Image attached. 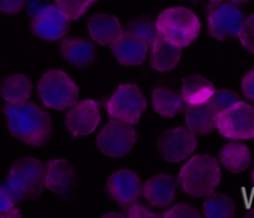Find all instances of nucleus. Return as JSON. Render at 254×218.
Here are the masks:
<instances>
[{
  "mask_svg": "<svg viewBox=\"0 0 254 218\" xmlns=\"http://www.w3.org/2000/svg\"><path fill=\"white\" fill-rule=\"evenodd\" d=\"M37 93L46 108L66 110L78 101L79 88L61 69H51L40 78Z\"/></svg>",
  "mask_w": 254,
  "mask_h": 218,
  "instance_id": "nucleus-5",
  "label": "nucleus"
},
{
  "mask_svg": "<svg viewBox=\"0 0 254 218\" xmlns=\"http://www.w3.org/2000/svg\"><path fill=\"white\" fill-rule=\"evenodd\" d=\"M98 0H55V5L69 20H78Z\"/></svg>",
  "mask_w": 254,
  "mask_h": 218,
  "instance_id": "nucleus-27",
  "label": "nucleus"
},
{
  "mask_svg": "<svg viewBox=\"0 0 254 218\" xmlns=\"http://www.w3.org/2000/svg\"><path fill=\"white\" fill-rule=\"evenodd\" d=\"M146 107L148 102L139 86L124 83L121 84L108 99L107 111L111 118L135 125L140 120Z\"/></svg>",
  "mask_w": 254,
  "mask_h": 218,
  "instance_id": "nucleus-6",
  "label": "nucleus"
},
{
  "mask_svg": "<svg viewBox=\"0 0 254 218\" xmlns=\"http://www.w3.org/2000/svg\"><path fill=\"white\" fill-rule=\"evenodd\" d=\"M220 161L230 172L241 173L252 164V153L246 144L233 140L223 146L220 153Z\"/></svg>",
  "mask_w": 254,
  "mask_h": 218,
  "instance_id": "nucleus-21",
  "label": "nucleus"
},
{
  "mask_svg": "<svg viewBox=\"0 0 254 218\" xmlns=\"http://www.w3.org/2000/svg\"><path fill=\"white\" fill-rule=\"evenodd\" d=\"M102 120L99 104L93 99L77 101L64 115V125L73 138L87 136L98 128Z\"/></svg>",
  "mask_w": 254,
  "mask_h": 218,
  "instance_id": "nucleus-11",
  "label": "nucleus"
},
{
  "mask_svg": "<svg viewBox=\"0 0 254 218\" xmlns=\"http://www.w3.org/2000/svg\"><path fill=\"white\" fill-rule=\"evenodd\" d=\"M252 177H253V180H254V171H253V175H252Z\"/></svg>",
  "mask_w": 254,
  "mask_h": 218,
  "instance_id": "nucleus-38",
  "label": "nucleus"
},
{
  "mask_svg": "<svg viewBox=\"0 0 254 218\" xmlns=\"http://www.w3.org/2000/svg\"><path fill=\"white\" fill-rule=\"evenodd\" d=\"M222 178L220 163L213 156L200 154L189 159L179 172V185L192 197H207Z\"/></svg>",
  "mask_w": 254,
  "mask_h": 218,
  "instance_id": "nucleus-3",
  "label": "nucleus"
},
{
  "mask_svg": "<svg viewBox=\"0 0 254 218\" xmlns=\"http://www.w3.org/2000/svg\"><path fill=\"white\" fill-rule=\"evenodd\" d=\"M138 141L134 125L111 118L96 138L97 148L109 158H122L130 153Z\"/></svg>",
  "mask_w": 254,
  "mask_h": 218,
  "instance_id": "nucleus-8",
  "label": "nucleus"
},
{
  "mask_svg": "<svg viewBox=\"0 0 254 218\" xmlns=\"http://www.w3.org/2000/svg\"><path fill=\"white\" fill-rule=\"evenodd\" d=\"M111 51L121 64L127 67L139 66L146 59L150 45L124 30L111 45Z\"/></svg>",
  "mask_w": 254,
  "mask_h": 218,
  "instance_id": "nucleus-16",
  "label": "nucleus"
},
{
  "mask_svg": "<svg viewBox=\"0 0 254 218\" xmlns=\"http://www.w3.org/2000/svg\"><path fill=\"white\" fill-rule=\"evenodd\" d=\"M197 148V136L188 126H176L163 131L156 140V149L165 161L180 163Z\"/></svg>",
  "mask_w": 254,
  "mask_h": 218,
  "instance_id": "nucleus-10",
  "label": "nucleus"
},
{
  "mask_svg": "<svg viewBox=\"0 0 254 218\" xmlns=\"http://www.w3.org/2000/svg\"><path fill=\"white\" fill-rule=\"evenodd\" d=\"M45 165V188L62 197L71 195L77 183V175L72 164L66 159H52Z\"/></svg>",
  "mask_w": 254,
  "mask_h": 218,
  "instance_id": "nucleus-14",
  "label": "nucleus"
},
{
  "mask_svg": "<svg viewBox=\"0 0 254 218\" xmlns=\"http://www.w3.org/2000/svg\"><path fill=\"white\" fill-rule=\"evenodd\" d=\"M217 115L212 107L206 102L201 104H188L184 109L186 126L198 135H207L216 129Z\"/></svg>",
  "mask_w": 254,
  "mask_h": 218,
  "instance_id": "nucleus-19",
  "label": "nucleus"
},
{
  "mask_svg": "<svg viewBox=\"0 0 254 218\" xmlns=\"http://www.w3.org/2000/svg\"><path fill=\"white\" fill-rule=\"evenodd\" d=\"M123 210L124 216L126 218H160L163 217V215L158 212H154L150 208L145 207L144 205H141L140 202H133L130 205L126 206V207L122 208Z\"/></svg>",
  "mask_w": 254,
  "mask_h": 218,
  "instance_id": "nucleus-31",
  "label": "nucleus"
},
{
  "mask_svg": "<svg viewBox=\"0 0 254 218\" xmlns=\"http://www.w3.org/2000/svg\"><path fill=\"white\" fill-rule=\"evenodd\" d=\"M15 206L9 195L0 187V218H21L22 215Z\"/></svg>",
  "mask_w": 254,
  "mask_h": 218,
  "instance_id": "nucleus-32",
  "label": "nucleus"
},
{
  "mask_svg": "<svg viewBox=\"0 0 254 218\" xmlns=\"http://www.w3.org/2000/svg\"><path fill=\"white\" fill-rule=\"evenodd\" d=\"M111 217L126 218V216H124V213H117V212H109V213H106V215H103V218H111Z\"/></svg>",
  "mask_w": 254,
  "mask_h": 218,
  "instance_id": "nucleus-35",
  "label": "nucleus"
},
{
  "mask_svg": "<svg viewBox=\"0 0 254 218\" xmlns=\"http://www.w3.org/2000/svg\"><path fill=\"white\" fill-rule=\"evenodd\" d=\"M243 94L251 102H254V68L251 69L242 79Z\"/></svg>",
  "mask_w": 254,
  "mask_h": 218,
  "instance_id": "nucleus-34",
  "label": "nucleus"
},
{
  "mask_svg": "<svg viewBox=\"0 0 254 218\" xmlns=\"http://www.w3.org/2000/svg\"><path fill=\"white\" fill-rule=\"evenodd\" d=\"M221 1H225V0H210V2H212V4H216V2H221Z\"/></svg>",
  "mask_w": 254,
  "mask_h": 218,
  "instance_id": "nucleus-37",
  "label": "nucleus"
},
{
  "mask_svg": "<svg viewBox=\"0 0 254 218\" xmlns=\"http://www.w3.org/2000/svg\"><path fill=\"white\" fill-rule=\"evenodd\" d=\"M153 108L164 118H174L186 108L183 94L169 88H155L151 93Z\"/></svg>",
  "mask_w": 254,
  "mask_h": 218,
  "instance_id": "nucleus-22",
  "label": "nucleus"
},
{
  "mask_svg": "<svg viewBox=\"0 0 254 218\" xmlns=\"http://www.w3.org/2000/svg\"><path fill=\"white\" fill-rule=\"evenodd\" d=\"M201 26L197 15L185 6L168 7L156 19L159 36L181 49L190 46L197 39Z\"/></svg>",
  "mask_w": 254,
  "mask_h": 218,
  "instance_id": "nucleus-4",
  "label": "nucleus"
},
{
  "mask_svg": "<svg viewBox=\"0 0 254 218\" xmlns=\"http://www.w3.org/2000/svg\"><path fill=\"white\" fill-rule=\"evenodd\" d=\"M216 87L212 82L201 74H190L183 79L181 94L186 104L206 103L215 93Z\"/></svg>",
  "mask_w": 254,
  "mask_h": 218,
  "instance_id": "nucleus-23",
  "label": "nucleus"
},
{
  "mask_svg": "<svg viewBox=\"0 0 254 218\" xmlns=\"http://www.w3.org/2000/svg\"><path fill=\"white\" fill-rule=\"evenodd\" d=\"M179 186V180L174 176L158 173L144 182L141 195L153 207L168 208L175 201Z\"/></svg>",
  "mask_w": 254,
  "mask_h": 218,
  "instance_id": "nucleus-15",
  "label": "nucleus"
},
{
  "mask_svg": "<svg viewBox=\"0 0 254 218\" xmlns=\"http://www.w3.org/2000/svg\"><path fill=\"white\" fill-rule=\"evenodd\" d=\"M202 212L207 218H233L236 215V203L230 196L212 192L206 197Z\"/></svg>",
  "mask_w": 254,
  "mask_h": 218,
  "instance_id": "nucleus-25",
  "label": "nucleus"
},
{
  "mask_svg": "<svg viewBox=\"0 0 254 218\" xmlns=\"http://www.w3.org/2000/svg\"><path fill=\"white\" fill-rule=\"evenodd\" d=\"M183 56V49L158 36L151 44L149 63L156 72H169L175 68Z\"/></svg>",
  "mask_w": 254,
  "mask_h": 218,
  "instance_id": "nucleus-20",
  "label": "nucleus"
},
{
  "mask_svg": "<svg viewBox=\"0 0 254 218\" xmlns=\"http://www.w3.org/2000/svg\"><path fill=\"white\" fill-rule=\"evenodd\" d=\"M127 31L141 39L150 46L159 36L156 20L153 19L150 15H140V16L129 20L127 24Z\"/></svg>",
  "mask_w": 254,
  "mask_h": 218,
  "instance_id": "nucleus-26",
  "label": "nucleus"
},
{
  "mask_svg": "<svg viewBox=\"0 0 254 218\" xmlns=\"http://www.w3.org/2000/svg\"><path fill=\"white\" fill-rule=\"evenodd\" d=\"M69 20L60 11L56 5H45L31 21V31L46 41L64 39L69 31Z\"/></svg>",
  "mask_w": 254,
  "mask_h": 218,
  "instance_id": "nucleus-13",
  "label": "nucleus"
},
{
  "mask_svg": "<svg viewBox=\"0 0 254 218\" xmlns=\"http://www.w3.org/2000/svg\"><path fill=\"white\" fill-rule=\"evenodd\" d=\"M106 191L109 197L122 208L136 202L143 193V183L136 172L130 168H122L108 177Z\"/></svg>",
  "mask_w": 254,
  "mask_h": 218,
  "instance_id": "nucleus-12",
  "label": "nucleus"
},
{
  "mask_svg": "<svg viewBox=\"0 0 254 218\" xmlns=\"http://www.w3.org/2000/svg\"><path fill=\"white\" fill-rule=\"evenodd\" d=\"M240 101L241 97L236 92L231 91V89H218V91H215V93L208 99L207 103L218 114Z\"/></svg>",
  "mask_w": 254,
  "mask_h": 218,
  "instance_id": "nucleus-28",
  "label": "nucleus"
},
{
  "mask_svg": "<svg viewBox=\"0 0 254 218\" xmlns=\"http://www.w3.org/2000/svg\"><path fill=\"white\" fill-rule=\"evenodd\" d=\"M26 5V0H0V12L14 15L21 11Z\"/></svg>",
  "mask_w": 254,
  "mask_h": 218,
  "instance_id": "nucleus-33",
  "label": "nucleus"
},
{
  "mask_svg": "<svg viewBox=\"0 0 254 218\" xmlns=\"http://www.w3.org/2000/svg\"><path fill=\"white\" fill-rule=\"evenodd\" d=\"M61 54L68 63L79 68L88 67L96 58L93 42L79 36H64L61 41Z\"/></svg>",
  "mask_w": 254,
  "mask_h": 218,
  "instance_id": "nucleus-18",
  "label": "nucleus"
},
{
  "mask_svg": "<svg viewBox=\"0 0 254 218\" xmlns=\"http://www.w3.org/2000/svg\"><path fill=\"white\" fill-rule=\"evenodd\" d=\"M228 1H231V2H233V4H236V5H238V6H241V5L247 4V2H250L251 0H228Z\"/></svg>",
  "mask_w": 254,
  "mask_h": 218,
  "instance_id": "nucleus-36",
  "label": "nucleus"
},
{
  "mask_svg": "<svg viewBox=\"0 0 254 218\" xmlns=\"http://www.w3.org/2000/svg\"><path fill=\"white\" fill-rule=\"evenodd\" d=\"M89 36L102 46H111L124 31L121 21L117 16L106 12H97L87 21Z\"/></svg>",
  "mask_w": 254,
  "mask_h": 218,
  "instance_id": "nucleus-17",
  "label": "nucleus"
},
{
  "mask_svg": "<svg viewBox=\"0 0 254 218\" xmlns=\"http://www.w3.org/2000/svg\"><path fill=\"white\" fill-rule=\"evenodd\" d=\"M165 218H181V217H193L200 218L201 213L197 208L189 202H180L163 213Z\"/></svg>",
  "mask_w": 254,
  "mask_h": 218,
  "instance_id": "nucleus-29",
  "label": "nucleus"
},
{
  "mask_svg": "<svg viewBox=\"0 0 254 218\" xmlns=\"http://www.w3.org/2000/svg\"><path fill=\"white\" fill-rule=\"evenodd\" d=\"M10 134L17 140L31 146H44L52 134V120L44 108L32 102L2 107Z\"/></svg>",
  "mask_w": 254,
  "mask_h": 218,
  "instance_id": "nucleus-1",
  "label": "nucleus"
},
{
  "mask_svg": "<svg viewBox=\"0 0 254 218\" xmlns=\"http://www.w3.org/2000/svg\"><path fill=\"white\" fill-rule=\"evenodd\" d=\"M238 39H240L242 46L248 52L254 54V12L251 16L246 17L242 30L238 35Z\"/></svg>",
  "mask_w": 254,
  "mask_h": 218,
  "instance_id": "nucleus-30",
  "label": "nucleus"
},
{
  "mask_svg": "<svg viewBox=\"0 0 254 218\" xmlns=\"http://www.w3.org/2000/svg\"><path fill=\"white\" fill-rule=\"evenodd\" d=\"M216 129L231 140L254 139V107L246 102H237L218 113Z\"/></svg>",
  "mask_w": 254,
  "mask_h": 218,
  "instance_id": "nucleus-9",
  "label": "nucleus"
},
{
  "mask_svg": "<svg viewBox=\"0 0 254 218\" xmlns=\"http://www.w3.org/2000/svg\"><path fill=\"white\" fill-rule=\"evenodd\" d=\"M46 165L31 156L20 158L12 164L9 176L0 187L9 195L15 205L22 200H35L45 190Z\"/></svg>",
  "mask_w": 254,
  "mask_h": 218,
  "instance_id": "nucleus-2",
  "label": "nucleus"
},
{
  "mask_svg": "<svg viewBox=\"0 0 254 218\" xmlns=\"http://www.w3.org/2000/svg\"><path fill=\"white\" fill-rule=\"evenodd\" d=\"M208 32L218 41H228L238 37L242 30L246 16L241 7L233 2H216L207 6Z\"/></svg>",
  "mask_w": 254,
  "mask_h": 218,
  "instance_id": "nucleus-7",
  "label": "nucleus"
},
{
  "mask_svg": "<svg viewBox=\"0 0 254 218\" xmlns=\"http://www.w3.org/2000/svg\"><path fill=\"white\" fill-rule=\"evenodd\" d=\"M32 93V82L21 73L6 77L0 84V94L6 103L17 104L29 101Z\"/></svg>",
  "mask_w": 254,
  "mask_h": 218,
  "instance_id": "nucleus-24",
  "label": "nucleus"
}]
</instances>
